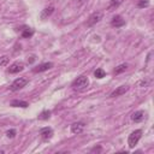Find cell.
Wrapping results in <instances>:
<instances>
[{
  "mask_svg": "<svg viewBox=\"0 0 154 154\" xmlns=\"http://www.w3.org/2000/svg\"><path fill=\"white\" fill-rule=\"evenodd\" d=\"M88 84H89L88 78H87L86 76H80V77H77V78L74 81L72 87H74V89H76V90H84V89L88 87Z\"/></svg>",
  "mask_w": 154,
  "mask_h": 154,
  "instance_id": "cell-1",
  "label": "cell"
},
{
  "mask_svg": "<svg viewBox=\"0 0 154 154\" xmlns=\"http://www.w3.org/2000/svg\"><path fill=\"white\" fill-rule=\"evenodd\" d=\"M141 136H142V130H135V131H132L129 135V137H128V144H129V147L130 148H134L137 144V142L140 141Z\"/></svg>",
  "mask_w": 154,
  "mask_h": 154,
  "instance_id": "cell-2",
  "label": "cell"
},
{
  "mask_svg": "<svg viewBox=\"0 0 154 154\" xmlns=\"http://www.w3.org/2000/svg\"><path fill=\"white\" fill-rule=\"evenodd\" d=\"M27 83H28V81H27L25 78L19 77V78H17V80H15V81L12 82V84H11V87H10V90H11V92H17V90L22 89L23 87H25Z\"/></svg>",
  "mask_w": 154,
  "mask_h": 154,
  "instance_id": "cell-3",
  "label": "cell"
},
{
  "mask_svg": "<svg viewBox=\"0 0 154 154\" xmlns=\"http://www.w3.org/2000/svg\"><path fill=\"white\" fill-rule=\"evenodd\" d=\"M101 19H102V12H101V11H96V12L92 13V15H90V17L88 18V21H87V25H88V27H93L94 24L99 23Z\"/></svg>",
  "mask_w": 154,
  "mask_h": 154,
  "instance_id": "cell-4",
  "label": "cell"
},
{
  "mask_svg": "<svg viewBox=\"0 0 154 154\" xmlns=\"http://www.w3.org/2000/svg\"><path fill=\"white\" fill-rule=\"evenodd\" d=\"M53 68V63H43V64H40V65H37L36 68H34L33 69V71L35 72V74H39V72H43V71H47V70H49V69H52Z\"/></svg>",
  "mask_w": 154,
  "mask_h": 154,
  "instance_id": "cell-5",
  "label": "cell"
},
{
  "mask_svg": "<svg viewBox=\"0 0 154 154\" xmlns=\"http://www.w3.org/2000/svg\"><path fill=\"white\" fill-rule=\"evenodd\" d=\"M86 128V124L83 122H77L71 125V132L72 134H81Z\"/></svg>",
  "mask_w": 154,
  "mask_h": 154,
  "instance_id": "cell-6",
  "label": "cell"
},
{
  "mask_svg": "<svg viewBox=\"0 0 154 154\" xmlns=\"http://www.w3.org/2000/svg\"><path fill=\"white\" fill-rule=\"evenodd\" d=\"M23 69H24V64H23V63H19V62H16V63H13V64L10 66L9 72H10V74H17V72L23 71Z\"/></svg>",
  "mask_w": 154,
  "mask_h": 154,
  "instance_id": "cell-7",
  "label": "cell"
},
{
  "mask_svg": "<svg viewBox=\"0 0 154 154\" xmlns=\"http://www.w3.org/2000/svg\"><path fill=\"white\" fill-rule=\"evenodd\" d=\"M128 90H129V87H128V86H121V87H118L116 90H113L110 96H111V97H117V96H121V95L125 94Z\"/></svg>",
  "mask_w": 154,
  "mask_h": 154,
  "instance_id": "cell-8",
  "label": "cell"
},
{
  "mask_svg": "<svg viewBox=\"0 0 154 154\" xmlns=\"http://www.w3.org/2000/svg\"><path fill=\"white\" fill-rule=\"evenodd\" d=\"M40 135H41V137L43 140H49L51 137L53 136V130H52V128H48V126L42 128L41 131H40Z\"/></svg>",
  "mask_w": 154,
  "mask_h": 154,
  "instance_id": "cell-9",
  "label": "cell"
},
{
  "mask_svg": "<svg viewBox=\"0 0 154 154\" xmlns=\"http://www.w3.org/2000/svg\"><path fill=\"white\" fill-rule=\"evenodd\" d=\"M144 117H146V113L143 111H136V112L132 113L131 121L135 122V123H140V122H142L144 119Z\"/></svg>",
  "mask_w": 154,
  "mask_h": 154,
  "instance_id": "cell-10",
  "label": "cell"
},
{
  "mask_svg": "<svg viewBox=\"0 0 154 154\" xmlns=\"http://www.w3.org/2000/svg\"><path fill=\"white\" fill-rule=\"evenodd\" d=\"M111 24H112V27H115V28H121V27H123V25L125 24V21L122 18V16H116V17L112 18Z\"/></svg>",
  "mask_w": 154,
  "mask_h": 154,
  "instance_id": "cell-11",
  "label": "cell"
},
{
  "mask_svg": "<svg viewBox=\"0 0 154 154\" xmlns=\"http://www.w3.org/2000/svg\"><path fill=\"white\" fill-rule=\"evenodd\" d=\"M53 11H54V7H53V6H48V7L43 9V10L41 11L40 18H41V19H46V18H48L53 13Z\"/></svg>",
  "mask_w": 154,
  "mask_h": 154,
  "instance_id": "cell-12",
  "label": "cell"
},
{
  "mask_svg": "<svg viewBox=\"0 0 154 154\" xmlns=\"http://www.w3.org/2000/svg\"><path fill=\"white\" fill-rule=\"evenodd\" d=\"M11 106L12 107H22V109H27L29 106V104L27 101H22V100H13L11 102Z\"/></svg>",
  "mask_w": 154,
  "mask_h": 154,
  "instance_id": "cell-13",
  "label": "cell"
},
{
  "mask_svg": "<svg viewBox=\"0 0 154 154\" xmlns=\"http://www.w3.org/2000/svg\"><path fill=\"white\" fill-rule=\"evenodd\" d=\"M122 3H123V0H111V1H110V5H109V11L116 10Z\"/></svg>",
  "mask_w": 154,
  "mask_h": 154,
  "instance_id": "cell-14",
  "label": "cell"
},
{
  "mask_svg": "<svg viewBox=\"0 0 154 154\" xmlns=\"http://www.w3.org/2000/svg\"><path fill=\"white\" fill-rule=\"evenodd\" d=\"M51 117V111L49 110H45L39 115V121H47Z\"/></svg>",
  "mask_w": 154,
  "mask_h": 154,
  "instance_id": "cell-15",
  "label": "cell"
},
{
  "mask_svg": "<svg viewBox=\"0 0 154 154\" xmlns=\"http://www.w3.org/2000/svg\"><path fill=\"white\" fill-rule=\"evenodd\" d=\"M126 69H128V64H121V65H118V66L115 69V74H116V75H119V74L124 72Z\"/></svg>",
  "mask_w": 154,
  "mask_h": 154,
  "instance_id": "cell-16",
  "label": "cell"
},
{
  "mask_svg": "<svg viewBox=\"0 0 154 154\" xmlns=\"http://www.w3.org/2000/svg\"><path fill=\"white\" fill-rule=\"evenodd\" d=\"M34 35V30L33 29H25L23 33H22V36L24 37V39H29V37H31Z\"/></svg>",
  "mask_w": 154,
  "mask_h": 154,
  "instance_id": "cell-17",
  "label": "cell"
},
{
  "mask_svg": "<svg viewBox=\"0 0 154 154\" xmlns=\"http://www.w3.org/2000/svg\"><path fill=\"white\" fill-rule=\"evenodd\" d=\"M94 76L96 78H104L105 77V71L102 70V69H96L95 72H94Z\"/></svg>",
  "mask_w": 154,
  "mask_h": 154,
  "instance_id": "cell-18",
  "label": "cell"
},
{
  "mask_svg": "<svg viewBox=\"0 0 154 154\" xmlns=\"http://www.w3.org/2000/svg\"><path fill=\"white\" fill-rule=\"evenodd\" d=\"M149 5V0H140L137 3V7L140 9H143V7H147Z\"/></svg>",
  "mask_w": 154,
  "mask_h": 154,
  "instance_id": "cell-19",
  "label": "cell"
},
{
  "mask_svg": "<svg viewBox=\"0 0 154 154\" xmlns=\"http://www.w3.org/2000/svg\"><path fill=\"white\" fill-rule=\"evenodd\" d=\"M7 64H9V57L4 56L0 58V66H6Z\"/></svg>",
  "mask_w": 154,
  "mask_h": 154,
  "instance_id": "cell-20",
  "label": "cell"
},
{
  "mask_svg": "<svg viewBox=\"0 0 154 154\" xmlns=\"http://www.w3.org/2000/svg\"><path fill=\"white\" fill-rule=\"evenodd\" d=\"M6 135H7V137L12 138V137H15V135H16V130H15V129H11V130H9V131L6 132Z\"/></svg>",
  "mask_w": 154,
  "mask_h": 154,
  "instance_id": "cell-21",
  "label": "cell"
},
{
  "mask_svg": "<svg viewBox=\"0 0 154 154\" xmlns=\"http://www.w3.org/2000/svg\"><path fill=\"white\" fill-rule=\"evenodd\" d=\"M92 152H101V147H97V148L95 147V148L92 149Z\"/></svg>",
  "mask_w": 154,
  "mask_h": 154,
  "instance_id": "cell-22",
  "label": "cell"
},
{
  "mask_svg": "<svg viewBox=\"0 0 154 154\" xmlns=\"http://www.w3.org/2000/svg\"><path fill=\"white\" fill-rule=\"evenodd\" d=\"M35 60V57H30V59H29V63H33Z\"/></svg>",
  "mask_w": 154,
  "mask_h": 154,
  "instance_id": "cell-23",
  "label": "cell"
},
{
  "mask_svg": "<svg viewBox=\"0 0 154 154\" xmlns=\"http://www.w3.org/2000/svg\"><path fill=\"white\" fill-rule=\"evenodd\" d=\"M80 1H82V0H80Z\"/></svg>",
  "mask_w": 154,
  "mask_h": 154,
  "instance_id": "cell-24",
  "label": "cell"
}]
</instances>
